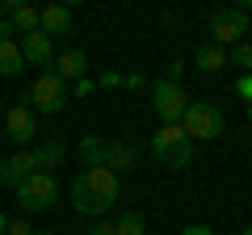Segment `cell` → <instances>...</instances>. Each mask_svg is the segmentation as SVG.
I'll list each match as a JSON object with an SVG mask.
<instances>
[{
  "mask_svg": "<svg viewBox=\"0 0 252 235\" xmlns=\"http://www.w3.org/2000/svg\"><path fill=\"white\" fill-rule=\"evenodd\" d=\"M193 63H198L206 76H219L227 67V51H223V46H215V42H202L198 51H193Z\"/></svg>",
  "mask_w": 252,
  "mask_h": 235,
  "instance_id": "cell-15",
  "label": "cell"
},
{
  "mask_svg": "<svg viewBox=\"0 0 252 235\" xmlns=\"http://www.w3.org/2000/svg\"><path fill=\"white\" fill-rule=\"evenodd\" d=\"M51 72L59 76L63 84H67V80H84V72H89V55H84V51H63V55H55Z\"/></svg>",
  "mask_w": 252,
  "mask_h": 235,
  "instance_id": "cell-13",
  "label": "cell"
},
{
  "mask_svg": "<svg viewBox=\"0 0 252 235\" xmlns=\"http://www.w3.org/2000/svg\"><path fill=\"white\" fill-rule=\"evenodd\" d=\"M0 135L9 139V143H17V147H30L38 139V114L30 105H9L4 118H0Z\"/></svg>",
  "mask_w": 252,
  "mask_h": 235,
  "instance_id": "cell-7",
  "label": "cell"
},
{
  "mask_svg": "<svg viewBox=\"0 0 252 235\" xmlns=\"http://www.w3.org/2000/svg\"><path fill=\"white\" fill-rule=\"evenodd\" d=\"M0 118H4V97H0Z\"/></svg>",
  "mask_w": 252,
  "mask_h": 235,
  "instance_id": "cell-31",
  "label": "cell"
},
{
  "mask_svg": "<svg viewBox=\"0 0 252 235\" xmlns=\"http://www.w3.org/2000/svg\"><path fill=\"white\" fill-rule=\"evenodd\" d=\"M122 84H126V88H143V76L130 72V76H122Z\"/></svg>",
  "mask_w": 252,
  "mask_h": 235,
  "instance_id": "cell-27",
  "label": "cell"
},
{
  "mask_svg": "<svg viewBox=\"0 0 252 235\" xmlns=\"http://www.w3.org/2000/svg\"><path fill=\"white\" fill-rule=\"evenodd\" d=\"M4 235H34V227H30L26 218H13V223H9V231H4Z\"/></svg>",
  "mask_w": 252,
  "mask_h": 235,
  "instance_id": "cell-23",
  "label": "cell"
},
{
  "mask_svg": "<svg viewBox=\"0 0 252 235\" xmlns=\"http://www.w3.org/2000/svg\"><path fill=\"white\" fill-rule=\"evenodd\" d=\"M9 26H13V34H34L38 29V9L34 4H17L9 13Z\"/></svg>",
  "mask_w": 252,
  "mask_h": 235,
  "instance_id": "cell-18",
  "label": "cell"
},
{
  "mask_svg": "<svg viewBox=\"0 0 252 235\" xmlns=\"http://www.w3.org/2000/svg\"><path fill=\"white\" fill-rule=\"evenodd\" d=\"M235 92H240L244 101H252V72H248V76H240V80H235Z\"/></svg>",
  "mask_w": 252,
  "mask_h": 235,
  "instance_id": "cell-24",
  "label": "cell"
},
{
  "mask_svg": "<svg viewBox=\"0 0 252 235\" xmlns=\"http://www.w3.org/2000/svg\"><path fill=\"white\" fill-rule=\"evenodd\" d=\"M177 126L189 135V143H215V139H223L227 118H223V109L210 105V101H189Z\"/></svg>",
  "mask_w": 252,
  "mask_h": 235,
  "instance_id": "cell-2",
  "label": "cell"
},
{
  "mask_svg": "<svg viewBox=\"0 0 252 235\" xmlns=\"http://www.w3.org/2000/svg\"><path fill=\"white\" fill-rule=\"evenodd\" d=\"M181 76H185V63H181V55H177V59H172V63H168V76H164V80L181 84Z\"/></svg>",
  "mask_w": 252,
  "mask_h": 235,
  "instance_id": "cell-22",
  "label": "cell"
},
{
  "mask_svg": "<svg viewBox=\"0 0 252 235\" xmlns=\"http://www.w3.org/2000/svg\"><path fill=\"white\" fill-rule=\"evenodd\" d=\"M227 59H231L235 67H244V76H248V72H252V42H235Z\"/></svg>",
  "mask_w": 252,
  "mask_h": 235,
  "instance_id": "cell-20",
  "label": "cell"
},
{
  "mask_svg": "<svg viewBox=\"0 0 252 235\" xmlns=\"http://www.w3.org/2000/svg\"><path fill=\"white\" fill-rule=\"evenodd\" d=\"M118 193H122V176H118V172L84 168L72 181V206L80 210V214H89V218H101V214H109V206L118 202Z\"/></svg>",
  "mask_w": 252,
  "mask_h": 235,
  "instance_id": "cell-1",
  "label": "cell"
},
{
  "mask_svg": "<svg viewBox=\"0 0 252 235\" xmlns=\"http://www.w3.org/2000/svg\"><path fill=\"white\" fill-rule=\"evenodd\" d=\"M4 231H9V218H4V214H0V235H4Z\"/></svg>",
  "mask_w": 252,
  "mask_h": 235,
  "instance_id": "cell-29",
  "label": "cell"
},
{
  "mask_svg": "<svg viewBox=\"0 0 252 235\" xmlns=\"http://www.w3.org/2000/svg\"><path fill=\"white\" fill-rule=\"evenodd\" d=\"M38 29H42L46 38L72 34V9H67V4H46V9H38Z\"/></svg>",
  "mask_w": 252,
  "mask_h": 235,
  "instance_id": "cell-11",
  "label": "cell"
},
{
  "mask_svg": "<svg viewBox=\"0 0 252 235\" xmlns=\"http://www.w3.org/2000/svg\"><path fill=\"white\" fill-rule=\"evenodd\" d=\"M34 235H59V231H34Z\"/></svg>",
  "mask_w": 252,
  "mask_h": 235,
  "instance_id": "cell-30",
  "label": "cell"
},
{
  "mask_svg": "<svg viewBox=\"0 0 252 235\" xmlns=\"http://www.w3.org/2000/svg\"><path fill=\"white\" fill-rule=\"evenodd\" d=\"M105 151H109V139H101V135H84L76 143V155H80L84 168H105Z\"/></svg>",
  "mask_w": 252,
  "mask_h": 235,
  "instance_id": "cell-14",
  "label": "cell"
},
{
  "mask_svg": "<svg viewBox=\"0 0 252 235\" xmlns=\"http://www.w3.org/2000/svg\"><path fill=\"white\" fill-rule=\"evenodd\" d=\"M30 172H38V168H34V151H30V147H17L13 155H4V160H0V185L17 189Z\"/></svg>",
  "mask_w": 252,
  "mask_h": 235,
  "instance_id": "cell-10",
  "label": "cell"
},
{
  "mask_svg": "<svg viewBox=\"0 0 252 235\" xmlns=\"http://www.w3.org/2000/svg\"><path fill=\"white\" fill-rule=\"evenodd\" d=\"M13 193H17V206L26 214H42L59 202V181H55V172H30Z\"/></svg>",
  "mask_w": 252,
  "mask_h": 235,
  "instance_id": "cell-4",
  "label": "cell"
},
{
  "mask_svg": "<svg viewBox=\"0 0 252 235\" xmlns=\"http://www.w3.org/2000/svg\"><path fill=\"white\" fill-rule=\"evenodd\" d=\"M84 235H118V227H114V218H97V223L84 227Z\"/></svg>",
  "mask_w": 252,
  "mask_h": 235,
  "instance_id": "cell-21",
  "label": "cell"
},
{
  "mask_svg": "<svg viewBox=\"0 0 252 235\" xmlns=\"http://www.w3.org/2000/svg\"><path fill=\"white\" fill-rule=\"evenodd\" d=\"M240 235H252V227H244V231H240Z\"/></svg>",
  "mask_w": 252,
  "mask_h": 235,
  "instance_id": "cell-32",
  "label": "cell"
},
{
  "mask_svg": "<svg viewBox=\"0 0 252 235\" xmlns=\"http://www.w3.org/2000/svg\"><path fill=\"white\" fill-rule=\"evenodd\" d=\"M181 235H215V231H210L206 223H189V227H185V231H181Z\"/></svg>",
  "mask_w": 252,
  "mask_h": 235,
  "instance_id": "cell-26",
  "label": "cell"
},
{
  "mask_svg": "<svg viewBox=\"0 0 252 235\" xmlns=\"http://www.w3.org/2000/svg\"><path fill=\"white\" fill-rule=\"evenodd\" d=\"M152 155L164 164V168L181 172V168H189V160H193V143H189V135L181 126H160L152 135Z\"/></svg>",
  "mask_w": 252,
  "mask_h": 235,
  "instance_id": "cell-3",
  "label": "cell"
},
{
  "mask_svg": "<svg viewBox=\"0 0 252 235\" xmlns=\"http://www.w3.org/2000/svg\"><path fill=\"white\" fill-rule=\"evenodd\" d=\"M139 164V147L135 143H126V139H109V151H105V168L109 172H130Z\"/></svg>",
  "mask_w": 252,
  "mask_h": 235,
  "instance_id": "cell-12",
  "label": "cell"
},
{
  "mask_svg": "<svg viewBox=\"0 0 252 235\" xmlns=\"http://www.w3.org/2000/svg\"><path fill=\"white\" fill-rule=\"evenodd\" d=\"M17 46H21V59H26V67H51V63H55V42L42 34V29H34V34H21Z\"/></svg>",
  "mask_w": 252,
  "mask_h": 235,
  "instance_id": "cell-9",
  "label": "cell"
},
{
  "mask_svg": "<svg viewBox=\"0 0 252 235\" xmlns=\"http://www.w3.org/2000/svg\"><path fill=\"white\" fill-rule=\"evenodd\" d=\"M185 105H189V97H185L181 84H172V80H156L152 84V109L160 114L164 126H177L181 114H185Z\"/></svg>",
  "mask_w": 252,
  "mask_h": 235,
  "instance_id": "cell-8",
  "label": "cell"
},
{
  "mask_svg": "<svg viewBox=\"0 0 252 235\" xmlns=\"http://www.w3.org/2000/svg\"><path fill=\"white\" fill-rule=\"evenodd\" d=\"M248 118H252V105H248Z\"/></svg>",
  "mask_w": 252,
  "mask_h": 235,
  "instance_id": "cell-33",
  "label": "cell"
},
{
  "mask_svg": "<svg viewBox=\"0 0 252 235\" xmlns=\"http://www.w3.org/2000/svg\"><path fill=\"white\" fill-rule=\"evenodd\" d=\"M26 72V59H21L17 38H0V76H21Z\"/></svg>",
  "mask_w": 252,
  "mask_h": 235,
  "instance_id": "cell-17",
  "label": "cell"
},
{
  "mask_svg": "<svg viewBox=\"0 0 252 235\" xmlns=\"http://www.w3.org/2000/svg\"><path fill=\"white\" fill-rule=\"evenodd\" d=\"M30 151H34V168L38 172H51V168H59V160L67 155V147H63L59 139H46V143L30 147Z\"/></svg>",
  "mask_w": 252,
  "mask_h": 235,
  "instance_id": "cell-16",
  "label": "cell"
},
{
  "mask_svg": "<svg viewBox=\"0 0 252 235\" xmlns=\"http://www.w3.org/2000/svg\"><path fill=\"white\" fill-rule=\"evenodd\" d=\"M97 84H101V88H118V84H122V76H118V72H105Z\"/></svg>",
  "mask_w": 252,
  "mask_h": 235,
  "instance_id": "cell-25",
  "label": "cell"
},
{
  "mask_svg": "<svg viewBox=\"0 0 252 235\" xmlns=\"http://www.w3.org/2000/svg\"><path fill=\"white\" fill-rule=\"evenodd\" d=\"M206 29H210V42L215 46H235L248 34V13L244 9H215L210 21H206Z\"/></svg>",
  "mask_w": 252,
  "mask_h": 235,
  "instance_id": "cell-6",
  "label": "cell"
},
{
  "mask_svg": "<svg viewBox=\"0 0 252 235\" xmlns=\"http://www.w3.org/2000/svg\"><path fill=\"white\" fill-rule=\"evenodd\" d=\"M21 101H30L34 114H38V109H42V114H59V109L67 105V84H63L55 72H42L34 84H30V92Z\"/></svg>",
  "mask_w": 252,
  "mask_h": 235,
  "instance_id": "cell-5",
  "label": "cell"
},
{
  "mask_svg": "<svg viewBox=\"0 0 252 235\" xmlns=\"http://www.w3.org/2000/svg\"><path fill=\"white\" fill-rule=\"evenodd\" d=\"M114 227H118V235H147V218L139 214V210H126V214H118Z\"/></svg>",
  "mask_w": 252,
  "mask_h": 235,
  "instance_id": "cell-19",
  "label": "cell"
},
{
  "mask_svg": "<svg viewBox=\"0 0 252 235\" xmlns=\"http://www.w3.org/2000/svg\"><path fill=\"white\" fill-rule=\"evenodd\" d=\"M93 92V80H76V97H89Z\"/></svg>",
  "mask_w": 252,
  "mask_h": 235,
  "instance_id": "cell-28",
  "label": "cell"
}]
</instances>
